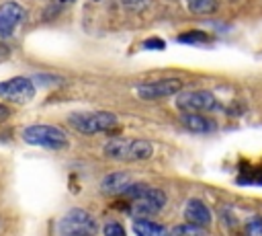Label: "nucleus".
I'll use <instances>...</instances> for the list:
<instances>
[{
    "mask_svg": "<svg viewBox=\"0 0 262 236\" xmlns=\"http://www.w3.org/2000/svg\"><path fill=\"white\" fill-rule=\"evenodd\" d=\"M154 154V148L146 140H111L104 146V156L121 162H140Z\"/></svg>",
    "mask_w": 262,
    "mask_h": 236,
    "instance_id": "nucleus-1",
    "label": "nucleus"
},
{
    "mask_svg": "<svg viewBox=\"0 0 262 236\" xmlns=\"http://www.w3.org/2000/svg\"><path fill=\"white\" fill-rule=\"evenodd\" d=\"M70 126L86 136H94V134H102L109 132L117 126V115L109 113V111H90V113H72L68 117Z\"/></svg>",
    "mask_w": 262,
    "mask_h": 236,
    "instance_id": "nucleus-2",
    "label": "nucleus"
},
{
    "mask_svg": "<svg viewBox=\"0 0 262 236\" xmlns=\"http://www.w3.org/2000/svg\"><path fill=\"white\" fill-rule=\"evenodd\" d=\"M58 232L60 236H96L98 224L86 209L74 207L60 220Z\"/></svg>",
    "mask_w": 262,
    "mask_h": 236,
    "instance_id": "nucleus-3",
    "label": "nucleus"
},
{
    "mask_svg": "<svg viewBox=\"0 0 262 236\" xmlns=\"http://www.w3.org/2000/svg\"><path fill=\"white\" fill-rule=\"evenodd\" d=\"M23 140L31 146L47 150H64L68 146V136L54 126H29L23 130Z\"/></svg>",
    "mask_w": 262,
    "mask_h": 236,
    "instance_id": "nucleus-4",
    "label": "nucleus"
},
{
    "mask_svg": "<svg viewBox=\"0 0 262 236\" xmlns=\"http://www.w3.org/2000/svg\"><path fill=\"white\" fill-rule=\"evenodd\" d=\"M176 107L187 113H201V111H219L221 103L209 90H189L176 97Z\"/></svg>",
    "mask_w": 262,
    "mask_h": 236,
    "instance_id": "nucleus-5",
    "label": "nucleus"
},
{
    "mask_svg": "<svg viewBox=\"0 0 262 236\" xmlns=\"http://www.w3.org/2000/svg\"><path fill=\"white\" fill-rule=\"evenodd\" d=\"M164 205H166V193L162 189L148 187L138 199L131 201V216L136 220H142V218L152 220V216H156Z\"/></svg>",
    "mask_w": 262,
    "mask_h": 236,
    "instance_id": "nucleus-6",
    "label": "nucleus"
},
{
    "mask_svg": "<svg viewBox=\"0 0 262 236\" xmlns=\"http://www.w3.org/2000/svg\"><path fill=\"white\" fill-rule=\"evenodd\" d=\"M0 97L17 105H25L35 97V84L31 78H25V76L9 78L5 82H0Z\"/></svg>",
    "mask_w": 262,
    "mask_h": 236,
    "instance_id": "nucleus-7",
    "label": "nucleus"
},
{
    "mask_svg": "<svg viewBox=\"0 0 262 236\" xmlns=\"http://www.w3.org/2000/svg\"><path fill=\"white\" fill-rule=\"evenodd\" d=\"M180 88H182V82L178 78H162V80L140 84L138 86V95L144 101H156V99L172 97V95L180 92Z\"/></svg>",
    "mask_w": 262,
    "mask_h": 236,
    "instance_id": "nucleus-8",
    "label": "nucleus"
},
{
    "mask_svg": "<svg viewBox=\"0 0 262 236\" xmlns=\"http://www.w3.org/2000/svg\"><path fill=\"white\" fill-rule=\"evenodd\" d=\"M23 17H25V11L19 3H15V0L5 3L3 7H0V37L9 39L11 35H15Z\"/></svg>",
    "mask_w": 262,
    "mask_h": 236,
    "instance_id": "nucleus-9",
    "label": "nucleus"
},
{
    "mask_svg": "<svg viewBox=\"0 0 262 236\" xmlns=\"http://www.w3.org/2000/svg\"><path fill=\"white\" fill-rule=\"evenodd\" d=\"M185 218H187V222L205 228V226L211 224V209H209L201 199L195 197V199H191V201L187 203V207H185Z\"/></svg>",
    "mask_w": 262,
    "mask_h": 236,
    "instance_id": "nucleus-10",
    "label": "nucleus"
},
{
    "mask_svg": "<svg viewBox=\"0 0 262 236\" xmlns=\"http://www.w3.org/2000/svg\"><path fill=\"white\" fill-rule=\"evenodd\" d=\"M180 122H182V126L187 130H191L195 134H209V132H213L217 128L215 122L209 120V117L203 115V113H185L180 117Z\"/></svg>",
    "mask_w": 262,
    "mask_h": 236,
    "instance_id": "nucleus-11",
    "label": "nucleus"
},
{
    "mask_svg": "<svg viewBox=\"0 0 262 236\" xmlns=\"http://www.w3.org/2000/svg\"><path fill=\"white\" fill-rule=\"evenodd\" d=\"M129 183H131V175L119 171V173L107 175V177L102 179V183H100V189H102L104 193H111V195H121L123 189H125Z\"/></svg>",
    "mask_w": 262,
    "mask_h": 236,
    "instance_id": "nucleus-12",
    "label": "nucleus"
},
{
    "mask_svg": "<svg viewBox=\"0 0 262 236\" xmlns=\"http://www.w3.org/2000/svg\"><path fill=\"white\" fill-rule=\"evenodd\" d=\"M134 232L138 236H170V232L158 224V222H152L150 218H142V220H136L134 222Z\"/></svg>",
    "mask_w": 262,
    "mask_h": 236,
    "instance_id": "nucleus-13",
    "label": "nucleus"
},
{
    "mask_svg": "<svg viewBox=\"0 0 262 236\" xmlns=\"http://www.w3.org/2000/svg\"><path fill=\"white\" fill-rule=\"evenodd\" d=\"M187 5H189V11L195 15H209V13H215L217 9L215 0H191Z\"/></svg>",
    "mask_w": 262,
    "mask_h": 236,
    "instance_id": "nucleus-14",
    "label": "nucleus"
},
{
    "mask_svg": "<svg viewBox=\"0 0 262 236\" xmlns=\"http://www.w3.org/2000/svg\"><path fill=\"white\" fill-rule=\"evenodd\" d=\"M170 236H207V234H205V228H201V226H195V224L187 222V224H178V226H174V230H172V234H170Z\"/></svg>",
    "mask_w": 262,
    "mask_h": 236,
    "instance_id": "nucleus-15",
    "label": "nucleus"
},
{
    "mask_svg": "<svg viewBox=\"0 0 262 236\" xmlns=\"http://www.w3.org/2000/svg\"><path fill=\"white\" fill-rule=\"evenodd\" d=\"M209 39L211 37L203 31H189V33H182L176 37V41H180V43H207Z\"/></svg>",
    "mask_w": 262,
    "mask_h": 236,
    "instance_id": "nucleus-16",
    "label": "nucleus"
},
{
    "mask_svg": "<svg viewBox=\"0 0 262 236\" xmlns=\"http://www.w3.org/2000/svg\"><path fill=\"white\" fill-rule=\"evenodd\" d=\"M244 236H262V216H252L246 222Z\"/></svg>",
    "mask_w": 262,
    "mask_h": 236,
    "instance_id": "nucleus-17",
    "label": "nucleus"
},
{
    "mask_svg": "<svg viewBox=\"0 0 262 236\" xmlns=\"http://www.w3.org/2000/svg\"><path fill=\"white\" fill-rule=\"evenodd\" d=\"M102 232H104V236H127V234H125V228H123L119 222H109V224H104Z\"/></svg>",
    "mask_w": 262,
    "mask_h": 236,
    "instance_id": "nucleus-18",
    "label": "nucleus"
},
{
    "mask_svg": "<svg viewBox=\"0 0 262 236\" xmlns=\"http://www.w3.org/2000/svg\"><path fill=\"white\" fill-rule=\"evenodd\" d=\"M123 7L125 9H131V11H144L148 5H150V0H121Z\"/></svg>",
    "mask_w": 262,
    "mask_h": 236,
    "instance_id": "nucleus-19",
    "label": "nucleus"
},
{
    "mask_svg": "<svg viewBox=\"0 0 262 236\" xmlns=\"http://www.w3.org/2000/svg\"><path fill=\"white\" fill-rule=\"evenodd\" d=\"M144 48H146V50H164L166 43H164L162 39H148V41L144 43Z\"/></svg>",
    "mask_w": 262,
    "mask_h": 236,
    "instance_id": "nucleus-20",
    "label": "nucleus"
},
{
    "mask_svg": "<svg viewBox=\"0 0 262 236\" xmlns=\"http://www.w3.org/2000/svg\"><path fill=\"white\" fill-rule=\"evenodd\" d=\"M9 115H11V109H9L7 105H0V122L9 120Z\"/></svg>",
    "mask_w": 262,
    "mask_h": 236,
    "instance_id": "nucleus-21",
    "label": "nucleus"
},
{
    "mask_svg": "<svg viewBox=\"0 0 262 236\" xmlns=\"http://www.w3.org/2000/svg\"><path fill=\"white\" fill-rule=\"evenodd\" d=\"M64 3H70V0H64Z\"/></svg>",
    "mask_w": 262,
    "mask_h": 236,
    "instance_id": "nucleus-22",
    "label": "nucleus"
},
{
    "mask_svg": "<svg viewBox=\"0 0 262 236\" xmlns=\"http://www.w3.org/2000/svg\"><path fill=\"white\" fill-rule=\"evenodd\" d=\"M187 3H191V0H187Z\"/></svg>",
    "mask_w": 262,
    "mask_h": 236,
    "instance_id": "nucleus-23",
    "label": "nucleus"
}]
</instances>
